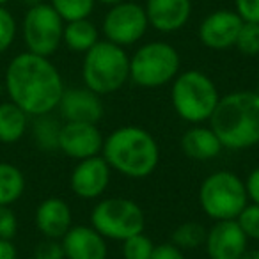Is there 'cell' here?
<instances>
[{"label": "cell", "mask_w": 259, "mask_h": 259, "mask_svg": "<svg viewBox=\"0 0 259 259\" xmlns=\"http://www.w3.org/2000/svg\"><path fill=\"white\" fill-rule=\"evenodd\" d=\"M9 101L18 105L30 117L52 114L59 107L64 82L50 57L23 52L11 59L4 73Z\"/></svg>", "instance_id": "6da1fadb"}, {"label": "cell", "mask_w": 259, "mask_h": 259, "mask_svg": "<svg viewBox=\"0 0 259 259\" xmlns=\"http://www.w3.org/2000/svg\"><path fill=\"white\" fill-rule=\"evenodd\" d=\"M224 149L243 151L259 144V94L255 91H234L220 98L209 117Z\"/></svg>", "instance_id": "7a4b0ae2"}, {"label": "cell", "mask_w": 259, "mask_h": 259, "mask_svg": "<svg viewBox=\"0 0 259 259\" xmlns=\"http://www.w3.org/2000/svg\"><path fill=\"white\" fill-rule=\"evenodd\" d=\"M101 156L112 170L130 180H144L151 176L160 162L156 139L141 126L115 128L103 142Z\"/></svg>", "instance_id": "3957f363"}, {"label": "cell", "mask_w": 259, "mask_h": 259, "mask_svg": "<svg viewBox=\"0 0 259 259\" xmlns=\"http://www.w3.org/2000/svg\"><path fill=\"white\" fill-rule=\"evenodd\" d=\"M82 78L83 85L100 96L117 93L130 80V55L119 45L98 41L83 54Z\"/></svg>", "instance_id": "277c9868"}, {"label": "cell", "mask_w": 259, "mask_h": 259, "mask_svg": "<svg viewBox=\"0 0 259 259\" xmlns=\"http://www.w3.org/2000/svg\"><path fill=\"white\" fill-rule=\"evenodd\" d=\"M219 100L220 94L215 82L199 69L178 73L172 80V107L176 114L190 124H202L204 121H209Z\"/></svg>", "instance_id": "5b68a950"}, {"label": "cell", "mask_w": 259, "mask_h": 259, "mask_svg": "<svg viewBox=\"0 0 259 259\" xmlns=\"http://www.w3.org/2000/svg\"><path fill=\"white\" fill-rule=\"evenodd\" d=\"M199 204L202 211L217 220H236L248 204L245 181L231 170H217L206 176L199 188Z\"/></svg>", "instance_id": "8992f818"}, {"label": "cell", "mask_w": 259, "mask_h": 259, "mask_svg": "<svg viewBox=\"0 0 259 259\" xmlns=\"http://www.w3.org/2000/svg\"><path fill=\"white\" fill-rule=\"evenodd\" d=\"M178 50L165 41H149L130 57V80L139 87L156 89L172 82L180 73Z\"/></svg>", "instance_id": "52a82bcc"}, {"label": "cell", "mask_w": 259, "mask_h": 259, "mask_svg": "<svg viewBox=\"0 0 259 259\" xmlns=\"http://www.w3.org/2000/svg\"><path fill=\"white\" fill-rule=\"evenodd\" d=\"M91 226L105 240L124 241L134 234L144 233V209L132 199L108 197L100 201L91 213Z\"/></svg>", "instance_id": "ba28073f"}, {"label": "cell", "mask_w": 259, "mask_h": 259, "mask_svg": "<svg viewBox=\"0 0 259 259\" xmlns=\"http://www.w3.org/2000/svg\"><path fill=\"white\" fill-rule=\"evenodd\" d=\"M62 32L64 20L50 4L41 2L27 9L22 22V36L27 52L50 57L62 45Z\"/></svg>", "instance_id": "9c48e42d"}, {"label": "cell", "mask_w": 259, "mask_h": 259, "mask_svg": "<svg viewBox=\"0 0 259 259\" xmlns=\"http://www.w3.org/2000/svg\"><path fill=\"white\" fill-rule=\"evenodd\" d=\"M148 27L149 22L144 6L124 0L110 6L103 18L101 30L105 34V39L124 48L139 43L148 32Z\"/></svg>", "instance_id": "30bf717a"}, {"label": "cell", "mask_w": 259, "mask_h": 259, "mask_svg": "<svg viewBox=\"0 0 259 259\" xmlns=\"http://www.w3.org/2000/svg\"><path fill=\"white\" fill-rule=\"evenodd\" d=\"M103 135L93 122H62L59 151L73 160H85L96 156L103 149Z\"/></svg>", "instance_id": "8fae6325"}, {"label": "cell", "mask_w": 259, "mask_h": 259, "mask_svg": "<svg viewBox=\"0 0 259 259\" xmlns=\"http://www.w3.org/2000/svg\"><path fill=\"white\" fill-rule=\"evenodd\" d=\"M112 169L101 155L80 160L71 170L69 187L73 194L80 199H98L105 194L110 183Z\"/></svg>", "instance_id": "7c38bea8"}, {"label": "cell", "mask_w": 259, "mask_h": 259, "mask_svg": "<svg viewBox=\"0 0 259 259\" xmlns=\"http://www.w3.org/2000/svg\"><path fill=\"white\" fill-rule=\"evenodd\" d=\"M243 20L236 11L219 9L206 16L197 30L199 41L209 50H229L236 43Z\"/></svg>", "instance_id": "4fadbf2b"}, {"label": "cell", "mask_w": 259, "mask_h": 259, "mask_svg": "<svg viewBox=\"0 0 259 259\" xmlns=\"http://www.w3.org/2000/svg\"><path fill=\"white\" fill-rule=\"evenodd\" d=\"M204 248L209 259H240L248 248V238L236 220H217L206 233Z\"/></svg>", "instance_id": "5bb4252c"}, {"label": "cell", "mask_w": 259, "mask_h": 259, "mask_svg": "<svg viewBox=\"0 0 259 259\" xmlns=\"http://www.w3.org/2000/svg\"><path fill=\"white\" fill-rule=\"evenodd\" d=\"M57 108L64 122H93V124H98L105 112L101 96L94 91L87 89L85 85L64 89Z\"/></svg>", "instance_id": "9a60e30c"}, {"label": "cell", "mask_w": 259, "mask_h": 259, "mask_svg": "<svg viewBox=\"0 0 259 259\" xmlns=\"http://www.w3.org/2000/svg\"><path fill=\"white\" fill-rule=\"evenodd\" d=\"M149 27L163 34L178 32L188 23L192 0H146Z\"/></svg>", "instance_id": "2e32d148"}, {"label": "cell", "mask_w": 259, "mask_h": 259, "mask_svg": "<svg viewBox=\"0 0 259 259\" xmlns=\"http://www.w3.org/2000/svg\"><path fill=\"white\" fill-rule=\"evenodd\" d=\"M66 259H107V240L93 226H71L61 240Z\"/></svg>", "instance_id": "e0dca14e"}, {"label": "cell", "mask_w": 259, "mask_h": 259, "mask_svg": "<svg viewBox=\"0 0 259 259\" xmlns=\"http://www.w3.org/2000/svg\"><path fill=\"white\" fill-rule=\"evenodd\" d=\"M36 227L45 238L62 240L73 226V213L69 204L61 197H48L41 201L34 213Z\"/></svg>", "instance_id": "ac0fdd59"}, {"label": "cell", "mask_w": 259, "mask_h": 259, "mask_svg": "<svg viewBox=\"0 0 259 259\" xmlns=\"http://www.w3.org/2000/svg\"><path fill=\"white\" fill-rule=\"evenodd\" d=\"M181 149L192 160H213L222 153L224 146L209 126L194 124L181 137Z\"/></svg>", "instance_id": "d6986e66"}, {"label": "cell", "mask_w": 259, "mask_h": 259, "mask_svg": "<svg viewBox=\"0 0 259 259\" xmlns=\"http://www.w3.org/2000/svg\"><path fill=\"white\" fill-rule=\"evenodd\" d=\"M30 115L25 110L15 105L13 101L0 103V142L2 144H15L22 141L29 130Z\"/></svg>", "instance_id": "ffe728a7"}, {"label": "cell", "mask_w": 259, "mask_h": 259, "mask_svg": "<svg viewBox=\"0 0 259 259\" xmlns=\"http://www.w3.org/2000/svg\"><path fill=\"white\" fill-rule=\"evenodd\" d=\"M100 41V32L96 25L89 18L75 20V22L64 23L62 32V43L76 54H85Z\"/></svg>", "instance_id": "44dd1931"}, {"label": "cell", "mask_w": 259, "mask_h": 259, "mask_svg": "<svg viewBox=\"0 0 259 259\" xmlns=\"http://www.w3.org/2000/svg\"><path fill=\"white\" fill-rule=\"evenodd\" d=\"M25 174L9 162H0V206H11L25 192Z\"/></svg>", "instance_id": "7402d4cb"}, {"label": "cell", "mask_w": 259, "mask_h": 259, "mask_svg": "<svg viewBox=\"0 0 259 259\" xmlns=\"http://www.w3.org/2000/svg\"><path fill=\"white\" fill-rule=\"evenodd\" d=\"M62 122L52 114H43L34 117L32 139L36 146L45 153L59 151V137H61Z\"/></svg>", "instance_id": "603a6c76"}, {"label": "cell", "mask_w": 259, "mask_h": 259, "mask_svg": "<svg viewBox=\"0 0 259 259\" xmlns=\"http://www.w3.org/2000/svg\"><path fill=\"white\" fill-rule=\"evenodd\" d=\"M206 233H208V229H204V226H201L199 222H185L172 231L170 243H174L183 252L195 250V248L204 245Z\"/></svg>", "instance_id": "cb8c5ba5"}, {"label": "cell", "mask_w": 259, "mask_h": 259, "mask_svg": "<svg viewBox=\"0 0 259 259\" xmlns=\"http://www.w3.org/2000/svg\"><path fill=\"white\" fill-rule=\"evenodd\" d=\"M50 6L64 20V23H68L89 18L91 13L94 11L96 0H52Z\"/></svg>", "instance_id": "d4e9b609"}, {"label": "cell", "mask_w": 259, "mask_h": 259, "mask_svg": "<svg viewBox=\"0 0 259 259\" xmlns=\"http://www.w3.org/2000/svg\"><path fill=\"white\" fill-rule=\"evenodd\" d=\"M153 250H155V243L144 233L134 234L122 241V257L124 259H151Z\"/></svg>", "instance_id": "484cf974"}, {"label": "cell", "mask_w": 259, "mask_h": 259, "mask_svg": "<svg viewBox=\"0 0 259 259\" xmlns=\"http://www.w3.org/2000/svg\"><path fill=\"white\" fill-rule=\"evenodd\" d=\"M234 47L240 54L247 55V57L259 55V23L243 22Z\"/></svg>", "instance_id": "4316f807"}, {"label": "cell", "mask_w": 259, "mask_h": 259, "mask_svg": "<svg viewBox=\"0 0 259 259\" xmlns=\"http://www.w3.org/2000/svg\"><path fill=\"white\" fill-rule=\"evenodd\" d=\"M236 222L248 240L259 241V204L248 202V204L241 209L240 215L236 217Z\"/></svg>", "instance_id": "83f0119b"}, {"label": "cell", "mask_w": 259, "mask_h": 259, "mask_svg": "<svg viewBox=\"0 0 259 259\" xmlns=\"http://www.w3.org/2000/svg\"><path fill=\"white\" fill-rule=\"evenodd\" d=\"M16 30H18V25H16L15 16L6 9V6H0V55L6 54L15 43Z\"/></svg>", "instance_id": "f1b7e54d"}, {"label": "cell", "mask_w": 259, "mask_h": 259, "mask_svg": "<svg viewBox=\"0 0 259 259\" xmlns=\"http://www.w3.org/2000/svg\"><path fill=\"white\" fill-rule=\"evenodd\" d=\"M18 233V217L11 206H0V240H13Z\"/></svg>", "instance_id": "f546056e"}, {"label": "cell", "mask_w": 259, "mask_h": 259, "mask_svg": "<svg viewBox=\"0 0 259 259\" xmlns=\"http://www.w3.org/2000/svg\"><path fill=\"white\" fill-rule=\"evenodd\" d=\"M32 257L34 259H66L61 240H50V238H45L41 243L36 245Z\"/></svg>", "instance_id": "4dcf8cb0"}, {"label": "cell", "mask_w": 259, "mask_h": 259, "mask_svg": "<svg viewBox=\"0 0 259 259\" xmlns=\"http://www.w3.org/2000/svg\"><path fill=\"white\" fill-rule=\"evenodd\" d=\"M234 11L243 22L259 23V0H234Z\"/></svg>", "instance_id": "1f68e13d"}, {"label": "cell", "mask_w": 259, "mask_h": 259, "mask_svg": "<svg viewBox=\"0 0 259 259\" xmlns=\"http://www.w3.org/2000/svg\"><path fill=\"white\" fill-rule=\"evenodd\" d=\"M151 259H187V257H185V252L181 248H178L176 245L169 241V243L155 245Z\"/></svg>", "instance_id": "d6a6232c"}, {"label": "cell", "mask_w": 259, "mask_h": 259, "mask_svg": "<svg viewBox=\"0 0 259 259\" xmlns=\"http://www.w3.org/2000/svg\"><path fill=\"white\" fill-rule=\"evenodd\" d=\"M245 188H247L248 201L254 202V204H259V167L250 170V174L245 180Z\"/></svg>", "instance_id": "836d02e7"}, {"label": "cell", "mask_w": 259, "mask_h": 259, "mask_svg": "<svg viewBox=\"0 0 259 259\" xmlns=\"http://www.w3.org/2000/svg\"><path fill=\"white\" fill-rule=\"evenodd\" d=\"M0 259H18V250L13 240H0Z\"/></svg>", "instance_id": "e575fe53"}, {"label": "cell", "mask_w": 259, "mask_h": 259, "mask_svg": "<svg viewBox=\"0 0 259 259\" xmlns=\"http://www.w3.org/2000/svg\"><path fill=\"white\" fill-rule=\"evenodd\" d=\"M240 259H259V248H247Z\"/></svg>", "instance_id": "d590c367"}, {"label": "cell", "mask_w": 259, "mask_h": 259, "mask_svg": "<svg viewBox=\"0 0 259 259\" xmlns=\"http://www.w3.org/2000/svg\"><path fill=\"white\" fill-rule=\"evenodd\" d=\"M23 6H27V8H32V6H37V4H41L43 0H20Z\"/></svg>", "instance_id": "8d00e7d4"}, {"label": "cell", "mask_w": 259, "mask_h": 259, "mask_svg": "<svg viewBox=\"0 0 259 259\" xmlns=\"http://www.w3.org/2000/svg\"><path fill=\"white\" fill-rule=\"evenodd\" d=\"M100 4H105V6H114V4H119V2H124V0H96Z\"/></svg>", "instance_id": "74e56055"}, {"label": "cell", "mask_w": 259, "mask_h": 259, "mask_svg": "<svg viewBox=\"0 0 259 259\" xmlns=\"http://www.w3.org/2000/svg\"><path fill=\"white\" fill-rule=\"evenodd\" d=\"M8 2H9V0H0V6H6Z\"/></svg>", "instance_id": "f35d334b"}, {"label": "cell", "mask_w": 259, "mask_h": 259, "mask_svg": "<svg viewBox=\"0 0 259 259\" xmlns=\"http://www.w3.org/2000/svg\"><path fill=\"white\" fill-rule=\"evenodd\" d=\"M255 93L259 94V76H257V89H255Z\"/></svg>", "instance_id": "ab89813d"}]
</instances>
